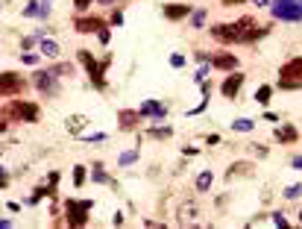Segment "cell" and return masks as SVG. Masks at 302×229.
<instances>
[{
	"label": "cell",
	"instance_id": "5bb4252c",
	"mask_svg": "<svg viewBox=\"0 0 302 229\" xmlns=\"http://www.w3.org/2000/svg\"><path fill=\"white\" fill-rule=\"evenodd\" d=\"M188 15H191V9H188L185 3H167L164 6V18H170V21H182Z\"/></svg>",
	"mask_w": 302,
	"mask_h": 229
},
{
	"label": "cell",
	"instance_id": "7dc6e473",
	"mask_svg": "<svg viewBox=\"0 0 302 229\" xmlns=\"http://www.w3.org/2000/svg\"><path fill=\"white\" fill-rule=\"evenodd\" d=\"M6 126H9V123H6V118H0V133H6Z\"/></svg>",
	"mask_w": 302,
	"mask_h": 229
},
{
	"label": "cell",
	"instance_id": "9c48e42d",
	"mask_svg": "<svg viewBox=\"0 0 302 229\" xmlns=\"http://www.w3.org/2000/svg\"><path fill=\"white\" fill-rule=\"evenodd\" d=\"M246 83V73H238V71H232L226 80H223V85H220V94L226 97V100H235L238 97V91H241V85Z\"/></svg>",
	"mask_w": 302,
	"mask_h": 229
},
{
	"label": "cell",
	"instance_id": "7bdbcfd3",
	"mask_svg": "<svg viewBox=\"0 0 302 229\" xmlns=\"http://www.w3.org/2000/svg\"><path fill=\"white\" fill-rule=\"evenodd\" d=\"M6 185H9V176L3 173V168H0V188H6Z\"/></svg>",
	"mask_w": 302,
	"mask_h": 229
},
{
	"label": "cell",
	"instance_id": "816d5d0a",
	"mask_svg": "<svg viewBox=\"0 0 302 229\" xmlns=\"http://www.w3.org/2000/svg\"><path fill=\"white\" fill-rule=\"evenodd\" d=\"M299 223H302V212H299Z\"/></svg>",
	"mask_w": 302,
	"mask_h": 229
},
{
	"label": "cell",
	"instance_id": "7a4b0ae2",
	"mask_svg": "<svg viewBox=\"0 0 302 229\" xmlns=\"http://www.w3.org/2000/svg\"><path fill=\"white\" fill-rule=\"evenodd\" d=\"M270 15L279 21H302V0H270Z\"/></svg>",
	"mask_w": 302,
	"mask_h": 229
},
{
	"label": "cell",
	"instance_id": "44dd1931",
	"mask_svg": "<svg viewBox=\"0 0 302 229\" xmlns=\"http://www.w3.org/2000/svg\"><path fill=\"white\" fill-rule=\"evenodd\" d=\"M279 88L296 91V88H302V77H279Z\"/></svg>",
	"mask_w": 302,
	"mask_h": 229
},
{
	"label": "cell",
	"instance_id": "d590c367",
	"mask_svg": "<svg viewBox=\"0 0 302 229\" xmlns=\"http://www.w3.org/2000/svg\"><path fill=\"white\" fill-rule=\"evenodd\" d=\"M97 38H100V41H103V44H109V41H112V33H109V30H97Z\"/></svg>",
	"mask_w": 302,
	"mask_h": 229
},
{
	"label": "cell",
	"instance_id": "1f68e13d",
	"mask_svg": "<svg viewBox=\"0 0 302 229\" xmlns=\"http://www.w3.org/2000/svg\"><path fill=\"white\" fill-rule=\"evenodd\" d=\"M273 223H276L279 229H288V226H291V223L285 220V215H282V212H273Z\"/></svg>",
	"mask_w": 302,
	"mask_h": 229
},
{
	"label": "cell",
	"instance_id": "c3c4849f",
	"mask_svg": "<svg viewBox=\"0 0 302 229\" xmlns=\"http://www.w3.org/2000/svg\"><path fill=\"white\" fill-rule=\"evenodd\" d=\"M256 6H270V0H253Z\"/></svg>",
	"mask_w": 302,
	"mask_h": 229
},
{
	"label": "cell",
	"instance_id": "8fae6325",
	"mask_svg": "<svg viewBox=\"0 0 302 229\" xmlns=\"http://www.w3.org/2000/svg\"><path fill=\"white\" fill-rule=\"evenodd\" d=\"M141 123V112H135V109H120L117 112V126L127 133V130H138Z\"/></svg>",
	"mask_w": 302,
	"mask_h": 229
},
{
	"label": "cell",
	"instance_id": "5b68a950",
	"mask_svg": "<svg viewBox=\"0 0 302 229\" xmlns=\"http://www.w3.org/2000/svg\"><path fill=\"white\" fill-rule=\"evenodd\" d=\"M211 38L223 41V44H244V33L238 30V24H214L211 27Z\"/></svg>",
	"mask_w": 302,
	"mask_h": 229
},
{
	"label": "cell",
	"instance_id": "f546056e",
	"mask_svg": "<svg viewBox=\"0 0 302 229\" xmlns=\"http://www.w3.org/2000/svg\"><path fill=\"white\" fill-rule=\"evenodd\" d=\"M85 176H88V173H85V168H73V185H77V188H82V182H85Z\"/></svg>",
	"mask_w": 302,
	"mask_h": 229
},
{
	"label": "cell",
	"instance_id": "b9f144b4",
	"mask_svg": "<svg viewBox=\"0 0 302 229\" xmlns=\"http://www.w3.org/2000/svg\"><path fill=\"white\" fill-rule=\"evenodd\" d=\"M264 121H270V123H273V121H279V115H276V112H270V109H267V112H264Z\"/></svg>",
	"mask_w": 302,
	"mask_h": 229
},
{
	"label": "cell",
	"instance_id": "603a6c76",
	"mask_svg": "<svg viewBox=\"0 0 302 229\" xmlns=\"http://www.w3.org/2000/svg\"><path fill=\"white\" fill-rule=\"evenodd\" d=\"M211 182H214L211 170H203V173L197 176V191H199V194H203V191H209V188H211Z\"/></svg>",
	"mask_w": 302,
	"mask_h": 229
},
{
	"label": "cell",
	"instance_id": "681fc988",
	"mask_svg": "<svg viewBox=\"0 0 302 229\" xmlns=\"http://www.w3.org/2000/svg\"><path fill=\"white\" fill-rule=\"evenodd\" d=\"M3 226H12V220H0V229Z\"/></svg>",
	"mask_w": 302,
	"mask_h": 229
},
{
	"label": "cell",
	"instance_id": "ba28073f",
	"mask_svg": "<svg viewBox=\"0 0 302 229\" xmlns=\"http://www.w3.org/2000/svg\"><path fill=\"white\" fill-rule=\"evenodd\" d=\"M197 215H199V206L194 200H185V203L176 206V223H182V226H194Z\"/></svg>",
	"mask_w": 302,
	"mask_h": 229
},
{
	"label": "cell",
	"instance_id": "277c9868",
	"mask_svg": "<svg viewBox=\"0 0 302 229\" xmlns=\"http://www.w3.org/2000/svg\"><path fill=\"white\" fill-rule=\"evenodd\" d=\"M80 62L85 65V71H88V77H91V85L97 88V91H106V77H103V65L94 59L88 50H80Z\"/></svg>",
	"mask_w": 302,
	"mask_h": 229
},
{
	"label": "cell",
	"instance_id": "e0dca14e",
	"mask_svg": "<svg viewBox=\"0 0 302 229\" xmlns=\"http://www.w3.org/2000/svg\"><path fill=\"white\" fill-rule=\"evenodd\" d=\"M65 126H68L70 135H82V130L88 126V118L85 115H70L68 121H65Z\"/></svg>",
	"mask_w": 302,
	"mask_h": 229
},
{
	"label": "cell",
	"instance_id": "e575fe53",
	"mask_svg": "<svg viewBox=\"0 0 302 229\" xmlns=\"http://www.w3.org/2000/svg\"><path fill=\"white\" fill-rule=\"evenodd\" d=\"M170 65H173V68H182V65H185V56H182V53H173V56H170Z\"/></svg>",
	"mask_w": 302,
	"mask_h": 229
},
{
	"label": "cell",
	"instance_id": "484cf974",
	"mask_svg": "<svg viewBox=\"0 0 302 229\" xmlns=\"http://www.w3.org/2000/svg\"><path fill=\"white\" fill-rule=\"evenodd\" d=\"M41 12V0H30V6L23 9V18H38Z\"/></svg>",
	"mask_w": 302,
	"mask_h": 229
},
{
	"label": "cell",
	"instance_id": "74e56055",
	"mask_svg": "<svg viewBox=\"0 0 302 229\" xmlns=\"http://www.w3.org/2000/svg\"><path fill=\"white\" fill-rule=\"evenodd\" d=\"M94 182H109V173H106V170H94Z\"/></svg>",
	"mask_w": 302,
	"mask_h": 229
},
{
	"label": "cell",
	"instance_id": "f1b7e54d",
	"mask_svg": "<svg viewBox=\"0 0 302 229\" xmlns=\"http://www.w3.org/2000/svg\"><path fill=\"white\" fill-rule=\"evenodd\" d=\"M53 73H56V77H70V73H73V65H68V62H59L56 68H53Z\"/></svg>",
	"mask_w": 302,
	"mask_h": 229
},
{
	"label": "cell",
	"instance_id": "d6a6232c",
	"mask_svg": "<svg viewBox=\"0 0 302 229\" xmlns=\"http://www.w3.org/2000/svg\"><path fill=\"white\" fill-rule=\"evenodd\" d=\"M59 180H62V173H59V170H50V173H47V185H50V188H56Z\"/></svg>",
	"mask_w": 302,
	"mask_h": 229
},
{
	"label": "cell",
	"instance_id": "4316f807",
	"mask_svg": "<svg viewBox=\"0 0 302 229\" xmlns=\"http://www.w3.org/2000/svg\"><path fill=\"white\" fill-rule=\"evenodd\" d=\"M299 197H302V185H299V182L285 188V200H299Z\"/></svg>",
	"mask_w": 302,
	"mask_h": 229
},
{
	"label": "cell",
	"instance_id": "ffe728a7",
	"mask_svg": "<svg viewBox=\"0 0 302 229\" xmlns=\"http://www.w3.org/2000/svg\"><path fill=\"white\" fill-rule=\"evenodd\" d=\"M235 24H238V30L244 33V41H246V36H249V33L256 30V18H253V15H244V18H238Z\"/></svg>",
	"mask_w": 302,
	"mask_h": 229
},
{
	"label": "cell",
	"instance_id": "3957f363",
	"mask_svg": "<svg viewBox=\"0 0 302 229\" xmlns=\"http://www.w3.org/2000/svg\"><path fill=\"white\" fill-rule=\"evenodd\" d=\"M91 200H68L65 203V215H68V226H85L88 223V212H91Z\"/></svg>",
	"mask_w": 302,
	"mask_h": 229
},
{
	"label": "cell",
	"instance_id": "f907efd6",
	"mask_svg": "<svg viewBox=\"0 0 302 229\" xmlns=\"http://www.w3.org/2000/svg\"><path fill=\"white\" fill-rule=\"evenodd\" d=\"M97 3H103V6H106V3H115V0H97Z\"/></svg>",
	"mask_w": 302,
	"mask_h": 229
},
{
	"label": "cell",
	"instance_id": "60d3db41",
	"mask_svg": "<svg viewBox=\"0 0 302 229\" xmlns=\"http://www.w3.org/2000/svg\"><path fill=\"white\" fill-rule=\"evenodd\" d=\"M112 24H115V27L123 24V12H112Z\"/></svg>",
	"mask_w": 302,
	"mask_h": 229
},
{
	"label": "cell",
	"instance_id": "4dcf8cb0",
	"mask_svg": "<svg viewBox=\"0 0 302 229\" xmlns=\"http://www.w3.org/2000/svg\"><path fill=\"white\" fill-rule=\"evenodd\" d=\"M135 159H138V150H129V153H123V156H120V168H129Z\"/></svg>",
	"mask_w": 302,
	"mask_h": 229
},
{
	"label": "cell",
	"instance_id": "d4e9b609",
	"mask_svg": "<svg viewBox=\"0 0 302 229\" xmlns=\"http://www.w3.org/2000/svg\"><path fill=\"white\" fill-rule=\"evenodd\" d=\"M253 126H256V121H249V118H238V121L232 123V130H235V133H249Z\"/></svg>",
	"mask_w": 302,
	"mask_h": 229
},
{
	"label": "cell",
	"instance_id": "7402d4cb",
	"mask_svg": "<svg viewBox=\"0 0 302 229\" xmlns=\"http://www.w3.org/2000/svg\"><path fill=\"white\" fill-rule=\"evenodd\" d=\"M147 135H150V138H162V141H167V138L173 135V130H170V126H150Z\"/></svg>",
	"mask_w": 302,
	"mask_h": 229
},
{
	"label": "cell",
	"instance_id": "6da1fadb",
	"mask_svg": "<svg viewBox=\"0 0 302 229\" xmlns=\"http://www.w3.org/2000/svg\"><path fill=\"white\" fill-rule=\"evenodd\" d=\"M6 118L12 121H21V123H35L41 118V109L30 103V100H12L9 106H6Z\"/></svg>",
	"mask_w": 302,
	"mask_h": 229
},
{
	"label": "cell",
	"instance_id": "ab89813d",
	"mask_svg": "<svg viewBox=\"0 0 302 229\" xmlns=\"http://www.w3.org/2000/svg\"><path fill=\"white\" fill-rule=\"evenodd\" d=\"M249 150H253L256 156H267V147H261V144H253V147H249Z\"/></svg>",
	"mask_w": 302,
	"mask_h": 229
},
{
	"label": "cell",
	"instance_id": "cb8c5ba5",
	"mask_svg": "<svg viewBox=\"0 0 302 229\" xmlns=\"http://www.w3.org/2000/svg\"><path fill=\"white\" fill-rule=\"evenodd\" d=\"M270 97H273V85H258L256 100L261 103V106H267V103H270Z\"/></svg>",
	"mask_w": 302,
	"mask_h": 229
},
{
	"label": "cell",
	"instance_id": "2e32d148",
	"mask_svg": "<svg viewBox=\"0 0 302 229\" xmlns=\"http://www.w3.org/2000/svg\"><path fill=\"white\" fill-rule=\"evenodd\" d=\"M299 138V130L293 126V123H288V126H279L276 130V141H282V144H293Z\"/></svg>",
	"mask_w": 302,
	"mask_h": 229
},
{
	"label": "cell",
	"instance_id": "f6af8a7d",
	"mask_svg": "<svg viewBox=\"0 0 302 229\" xmlns=\"http://www.w3.org/2000/svg\"><path fill=\"white\" fill-rule=\"evenodd\" d=\"M112 223H115V226H123V215H120V212H117V215L112 217Z\"/></svg>",
	"mask_w": 302,
	"mask_h": 229
},
{
	"label": "cell",
	"instance_id": "ac0fdd59",
	"mask_svg": "<svg viewBox=\"0 0 302 229\" xmlns=\"http://www.w3.org/2000/svg\"><path fill=\"white\" fill-rule=\"evenodd\" d=\"M279 77H302V56L285 62V65H282V71H279Z\"/></svg>",
	"mask_w": 302,
	"mask_h": 229
},
{
	"label": "cell",
	"instance_id": "836d02e7",
	"mask_svg": "<svg viewBox=\"0 0 302 229\" xmlns=\"http://www.w3.org/2000/svg\"><path fill=\"white\" fill-rule=\"evenodd\" d=\"M50 9H53V0H41V12H38V18H47Z\"/></svg>",
	"mask_w": 302,
	"mask_h": 229
},
{
	"label": "cell",
	"instance_id": "7c38bea8",
	"mask_svg": "<svg viewBox=\"0 0 302 229\" xmlns=\"http://www.w3.org/2000/svg\"><path fill=\"white\" fill-rule=\"evenodd\" d=\"M141 118H156V121H162L164 115H167V106L159 103V100H144V106L138 109Z\"/></svg>",
	"mask_w": 302,
	"mask_h": 229
},
{
	"label": "cell",
	"instance_id": "8d00e7d4",
	"mask_svg": "<svg viewBox=\"0 0 302 229\" xmlns=\"http://www.w3.org/2000/svg\"><path fill=\"white\" fill-rule=\"evenodd\" d=\"M21 62H23V65H38V56H35V53H23Z\"/></svg>",
	"mask_w": 302,
	"mask_h": 229
},
{
	"label": "cell",
	"instance_id": "8992f818",
	"mask_svg": "<svg viewBox=\"0 0 302 229\" xmlns=\"http://www.w3.org/2000/svg\"><path fill=\"white\" fill-rule=\"evenodd\" d=\"M23 88H27V83L21 80V73H15V71L0 73V97H18Z\"/></svg>",
	"mask_w": 302,
	"mask_h": 229
},
{
	"label": "cell",
	"instance_id": "83f0119b",
	"mask_svg": "<svg viewBox=\"0 0 302 229\" xmlns=\"http://www.w3.org/2000/svg\"><path fill=\"white\" fill-rule=\"evenodd\" d=\"M206 15H209L206 9H197V12H191V27H197V30H199V27L206 24Z\"/></svg>",
	"mask_w": 302,
	"mask_h": 229
},
{
	"label": "cell",
	"instance_id": "f35d334b",
	"mask_svg": "<svg viewBox=\"0 0 302 229\" xmlns=\"http://www.w3.org/2000/svg\"><path fill=\"white\" fill-rule=\"evenodd\" d=\"M94 0H73V6H77V9H80V12H85V9H88V6H91Z\"/></svg>",
	"mask_w": 302,
	"mask_h": 229
},
{
	"label": "cell",
	"instance_id": "d6986e66",
	"mask_svg": "<svg viewBox=\"0 0 302 229\" xmlns=\"http://www.w3.org/2000/svg\"><path fill=\"white\" fill-rule=\"evenodd\" d=\"M38 50L44 53L47 59H59V44L50 41V38H41V41H38Z\"/></svg>",
	"mask_w": 302,
	"mask_h": 229
},
{
	"label": "cell",
	"instance_id": "30bf717a",
	"mask_svg": "<svg viewBox=\"0 0 302 229\" xmlns=\"http://www.w3.org/2000/svg\"><path fill=\"white\" fill-rule=\"evenodd\" d=\"M106 21L103 18H97V15H80L77 21H73V30L77 33H97V30H103Z\"/></svg>",
	"mask_w": 302,
	"mask_h": 229
},
{
	"label": "cell",
	"instance_id": "9a60e30c",
	"mask_svg": "<svg viewBox=\"0 0 302 229\" xmlns=\"http://www.w3.org/2000/svg\"><path fill=\"white\" fill-rule=\"evenodd\" d=\"M238 176H253V162H235L226 170V180H238Z\"/></svg>",
	"mask_w": 302,
	"mask_h": 229
},
{
	"label": "cell",
	"instance_id": "52a82bcc",
	"mask_svg": "<svg viewBox=\"0 0 302 229\" xmlns=\"http://www.w3.org/2000/svg\"><path fill=\"white\" fill-rule=\"evenodd\" d=\"M59 77L53 71H35L33 73V85L41 91V94H47V97H53V94H59V83H56Z\"/></svg>",
	"mask_w": 302,
	"mask_h": 229
},
{
	"label": "cell",
	"instance_id": "4fadbf2b",
	"mask_svg": "<svg viewBox=\"0 0 302 229\" xmlns=\"http://www.w3.org/2000/svg\"><path fill=\"white\" fill-rule=\"evenodd\" d=\"M211 65L217 68V71H238V56H232V53H214L211 56Z\"/></svg>",
	"mask_w": 302,
	"mask_h": 229
},
{
	"label": "cell",
	"instance_id": "ee69618b",
	"mask_svg": "<svg viewBox=\"0 0 302 229\" xmlns=\"http://www.w3.org/2000/svg\"><path fill=\"white\" fill-rule=\"evenodd\" d=\"M291 168H296V170H302V156H293V162H291Z\"/></svg>",
	"mask_w": 302,
	"mask_h": 229
},
{
	"label": "cell",
	"instance_id": "bcb514c9",
	"mask_svg": "<svg viewBox=\"0 0 302 229\" xmlns=\"http://www.w3.org/2000/svg\"><path fill=\"white\" fill-rule=\"evenodd\" d=\"M241 3H246V0H223V6H241Z\"/></svg>",
	"mask_w": 302,
	"mask_h": 229
}]
</instances>
